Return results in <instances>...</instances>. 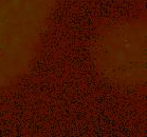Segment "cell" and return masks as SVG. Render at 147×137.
<instances>
[{
    "label": "cell",
    "mask_w": 147,
    "mask_h": 137,
    "mask_svg": "<svg viewBox=\"0 0 147 137\" xmlns=\"http://www.w3.org/2000/svg\"><path fill=\"white\" fill-rule=\"evenodd\" d=\"M59 0H0V92L29 72Z\"/></svg>",
    "instance_id": "obj_1"
},
{
    "label": "cell",
    "mask_w": 147,
    "mask_h": 137,
    "mask_svg": "<svg viewBox=\"0 0 147 137\" xmlns=\"http://www.w3.org/2000/svg\"><path fill=\"white\" fill-rule=\"evenodd\" d=\"M147 24L145 17L103 27L92 49L98 73L112 84L138 87L146 82Z\"/></svg>",
    "instance_id": "obj_2"
}]
</instances>
